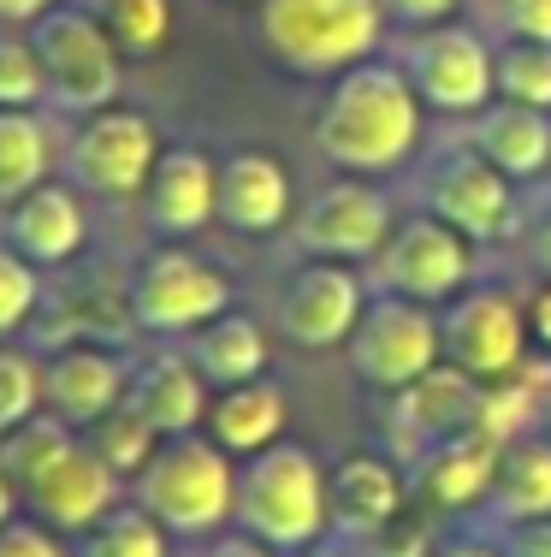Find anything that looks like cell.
<instances>
[{
    "instance_id": "obj_1",
    "label": "cell",
    "mask_w": 551,
    "mask_h": 557,
    "mask_svg": "<svg viewBox=\"0 0 551 557\" xmlns=\"http://www.w3.org/2000/svg\"><path fill=\"white\" fill-rule=\"evenodd\" d=\"M422 108L427 101L415 96L403 65L362 60L338 72V84L326 89L321 113H314V149L356 178L398 172L422 143Z\"/></svg>"
},
{
    "instance_id": "obj_2",
    "label": "cell",
    "mask_w": 551,
    "mask_h": 557,
    "mask_svg": "<svg viewBox=\"0 0 551 557\" xmlns=\"http://www.w3.org/2000/svg\"><path fill=\"white\" fill-rule=\"evenodd\" d=\"M130 504H142L173 540H214L238 516V457L208 433L161 440L149 469L130 481Z\"/></svg>"
},
{
    "instance_id": "obj_3",
    "label": "cell",
    "mask_w": 551,
    "mask_h": 557,
    "mask_svg": "<svg viewBox=\"0 0 551 557\" xmlns=\"http://www.w3.org/2000/svg\"><path fill=\"white\" fill-rule=\"evenodd\" d=\"M231 528L255 534L273 552H309L333 534V504H326V469L309 445L279 440L261 457L238 462V516Z\"/></svg>"
},
{
    "instance_id": "obj_4",
    "label": "cell",
    "mask_w": 551,
    "mask_h": 557,
    "mask_svg": "<svg viewBox=\"0 0 551 557\" xmlns=\"http://www.w3.org/2000/svg\"><path fill=\"white\" fill-rule=\"evenodd\" d=\"M386 0H255V30L267 54L291 72H350L374 60Z\"/></svg>"
},
{
    "instance_id": "obj_5",
    "label": "cell",
    "mask_w": 551,
    "mask_h": 557,
    "mask_svg": "<svg viewBox=\"0 0 551 557\" xmlns=\"http://www.w3.org/2000/svg\"><path fill=\"white\" fill-rule=\"evenodd\" d=\"M30 48L48 72V101L65 113H101L120 101V84H125V54L120 42L108 36L101 12L77 7V0H60L54 12L30 24Z\"/></svg>"
},
{
    "instance_id": "obj_6",
    "label": "cell",
    "mask_w": 551,
    "mask_h": 557,
    "mask_svg": "<svg viewBox=\"0 0 551 557\" xmlns=\"http://www.w3.org/2000/svg\"><path fill=\"white\" fill-rule=\"evenodd\" d=\"M125 314H130V326H142V333H154V338H190V333H202L208 321L231 314V278L220 273L214 261H202L196 249L161 244L154 256L137 261V273H130Z\"/></svg>"
},
{
    "instance_id": "obj_7",
    "label": "cell",
    "mask_w": 551,
    "mask_h": 557,
    "mask_svg": "<svg viewBox=\"0 0 551 557\" xmlns=\"http://www.w3.org/2000/svg\"><path fill=\"white\" fill-rule=\"evenodd\" d=\"M161 131H154L149 113L137 108H101L84 113L65 143V178L77 184L84 196H101V202H137L154 178V161H161Z\"/></svg>"
},
{
    "instance_id": "obj_8",
    "label": "cell",
    "mask_w": 551,
    "mask_h": 557,
    "mask_svg": "<svg viewBox=\"0 0 551 557\" xmlns=\"http://www.w3.org/2000/svg\"><path fill=\"white\" fill-rule=\"evenodd\" d=\"M345 350H350V368H356L362 386L398 397L444 362V326L427 302L379 290V297H367V314H362L356 333H350Z\"/></svg>"
},
{
    "instance_id": "obj_9",
    "label": "cell",
    "mask_w": 551,
    "mask_h": 557,
    "mask_svg": "<svg viewBox=\"0 0 551 557\" xmlns=\"http://www.w3.org/2000/svg\"><path fill=\"white\" fill-rule=\"evenodd\" d=\"M475 278V244L439 214H415L391 232V244L379 249V290L410 302H456Z\"/></svg>"
},
{
    "instance_id": "obj_10",
    "label": "cell",
    "mask_w": 551,
    "mask_h": 557,
    "mask_svg": "<svg viewBox=\"0 0 551 557\" xmlns=\"http://www.w3.org/2000/svg\"><path fill=\"white\" fill-rule=\"evenodd\" d=\"M410 72L415 96L433 113H487L498 101V54L463 24H433L410 42Z\"/></svg>"
},
{
    "instance_id": "obj_11",
    "label": "cell",
    "mask_w": 551,
    "mask_h": 557,
    "mask_svg": "<svg viewBox=\"0 0 551 557\" xmlns=\"http://www.w3.org/2000/svg\"><path fill=\"white\" fill-rule=\"evenodd\" d=\"M427 214L456 225L468 244H504V237H516V220H522L516 178H504L475 143L451 149L427 172Z\"/></svg>"
},
{
    "instance_id": "obj_12",
    "label": "cell",
    "mask_w": 551,
    "mask_h": 557,
    "mask_svg": "<svg viewBox=\"0 0 551 557\" xmlns=\"http://www.w3.org/2000/svg\"><path fill=\"white\" fill-rule=\"evenodd\" d=\"M439 326H444V362H456L475 380H504L528 356V314L498 285H468L439 314Z\"/></svg>"
},
{
    "instance_id": "obj_13",
    "label": "cell",
    "mask_w": 551,
    "mask_h": 557,
    "mask_svg": "<svg viewBox=\"0 0 551 557\" xmlns=\"http://www.w3.org/2000/svg\"><path fill=\"white\" fill-rule=\"evenodd\" d=\"M398 220H391V196L374 184H326L321 196L297 214V249L309 261H379V249L391 244Z\"/></svg>"
},
{
    "instance_id": "obj_14",
    "label": "cell",
    "mask_w": 551,
    "mask_h": 557,
    "mask_svg": "<svg viewBox=\"0 0 551 557\" xmlns=\"http://www.w3.org/2000/svg\"><path fill=\"white\" fill-rule=\"evenodd\" d=\"M362 314L367 290L350 261H303L279 297V333L297 350H333V344H350Z\"/></svg>"
},
{
    "instance_id": "obj_15",
    "label": "cell",
    "mask_w": 551,
    "mask_h": 557,
    "mask_svg": "<svg viewBox=\"0 0 551 557\" xmlns=\"http://www.w3.org/2000/svg\"><path fill=\"white\" fill-rule=\"evenodd\" d=\"M18 498H24V510H30L42 528H54L60 540H84L101 516H113L125 504V481L89 450L84 433H77V445L65 450L54 469L36 474Z\"/></svg>"
},
{
    "instance_id": "obj_16",
    "label": "cell",
    "mask_w": 551,
    "mask_h": 557,
    "mask_svg": "<svg viewBox=\"0 0 551 557\" xmlns=\"http://www.w3.org/2000/svg\"><path fill=\"white\" fill-rule=\"evenodd\" d=\"M125 397H130V362L113 344L77 338L42 362V409L77 433H89L101 416H113Z\"/></svg>"
},
{
    "instance_id": "obj_17",
    "label": "cell",
    "mask_w": 551,
    "mask_h": 557,
    "mask_svg": "<svg viewBox=\"0 0 551 557\" xmlns=\"http://www.w3.org/2000/svg\"><path fill=\"white\" fill-rule=\"evenodd\" d=\"M142 214H149V225L166 244L196 237L202 225H214L220 220V161L208 149H190V143L161 149L154 178H149V190H142Z\"/></svg>"
},
{
    "instance_id": "obj_18",
    "label": "cell",
    "mask_w": 551,
    "mask_h": 557,
    "mask_svg": "<svg viewBox=\"0 0 551 557\" xmlns=\"http://www.w3.org/2000/svg\"><path fill=\"white\" fill-rule=\"evenodd\" d=\"M326 504H333V534L338 540H374L379 528L391 522V516L410 510V486H403V474L391 469L386 457H345L338 469H326Z\"/></svg>"
},
{
    "instance_id": "obj_19",
    "label": "cell",
    "mask_w": 551,
    "mask_h": 557,
    "mask_svg": "<svg viewBox=\"0 0 551 557\" xmlns=\"http://www.w3.org/2000/svg\"><path fill=\"white\" fill-rule=\"evenodd\" d=\"M0 237L24 261H36V268H65L89 244V214H84L72 184H36L30 196H18L7 208V232Z\"/></svg>"
},
{
    "instance_id": "obj_20",
    "label": "cell",
    "mask_w": 551,
    "mask_h": 557,
    "mask_svg": "<svg viewBox=\"0 0 551 557\" xmlns=\"http://www.w3.org/2000/svg\"><path fill=\"white\" fill-rule=\"evenodd\" d=\"M291 220V172L267 149H238L220 161V225L238 237H273Z\"/></svg>"
},
{
    "instance_id": "obj_21",
    "label": "cell",
    "mask_w": 551,
    "mask_h": 557,
    "mask_svg": "<svg viewBox=\"0 0 551 557\" xmlns=\"http://www.w3.org/2000/svg\"><path fill=\"white\" fill-rule=\"evenodd\" d=\"M125 404L137 409L161 440H178V433H202L214 397H208V380L196 374L190 356L161 350V356H149L142 368H130V397Z\"/></svg>"
},
{
    "instance_id": "obj_22",
    "label": "cell",
    "mask_w": 551,
    "mask_h": 557,
    "mask_svg": "<svg viewBox=\"0 0 551 557\" xmlns=\"http://www.w3.org/2000/svg\"><path fill=\"white\" fill-rule=\"evenodd\" d=\"M498 462H504V445H492L487 433H451V440L422 450V474H415V493H422L433 510H475V504L492 498Z\"/></svg>"
},
{
    "instance_id": "obj_23",
    "label": "cell",
    "mask_w": 551,
    "mask_h": 557,
    "mask_svg": "<svg viewBox=\"0 0 551 557\" xmlns=\"http://www.w3.org/2000/svg\"><path fill=\"white\" fill-rule=\"evenodd\" d=\"M285 421H291V404H285V386L279 380H249V386H226L214 392V404H208V421L202 433L214 440L220 450H231V457H261L267 445L285 440Z\"/></svg>"
},
{
    "instance_id": "obj_24",
    "label": "cell",
    "mask_w": 551,
    "mask_h": 557,
    "mask_svg": "<svg viewBox=\"0 0 551 557\" xmlns=\"http://www.w3.org/2000/svg\"><path fill=\"white\" fill-rule=\"evenodd\" d=\"M475 416H480V380L463 374L456 362H439L410 392H398V428L415 433L422 450L451 440V433H475Z\"/></svg>"
},
{
    "instance_id": "obj_25",
    "label": "cell",
    "mask_w": 551,
    "mask_h": 557,
    "mask_svg": "<svg viewBox=\"0 0 551 557\" xmlns=\"http://www.w3.org/2000/svg\"><path fill=\"white\" fill-rule=\"evenodd\" d=\"M184 356L196 362V374H202L208 386L226 392V386H249V380L267 374L273 344H267V326H261L255 314L231 309V314H220V321H208L202 333H190V350Z\"/></svg>"
},
{
    "instance_id": "obj_26",
    "label": "cell",
    "mask_w": 551,
    "mask_h": 557,
    "mask_svg": "<svg viewBox=\"0 0 551 557\" xmlns=\"http://www.w3.org/2000/svg\"><path fill=\"white\" fill-rule=\"evenodd\" d=\"M475 149L516 184L540 178L551 166V113L516 108V101H492L475 125Z\"/></svg>"
},
{
    "instance_id": "obj_27",
    "label": "cell",
    "mask_w": 551,
    "mask_h": 557,
    "mask_svg": "<svg viewBox=\"0 0 551 557\" xmlns=\"http://www.w3.org/2000/svg\"><path fill=\"white\" fill-rule=\"evenodd\" d=\"M551 516V440L528 433V440L504 445L498 481L487 498V522L492 528H516V522H540Z\"/></svg>"
},
{
    "instance_id": "obj_28",
    "label": "cell",
    "mask_w": 551,
    "mask_h": 557,
    "mask_svg": "<svg viewBox=\"0 0 551 557\" xmlns=\"http://www.w3.org/2000/svg\"><path fill=\"white\" fill-rule=\"evenodd\" d=\"M54 172V131L36 108H0V208L30 196Z\"/></svg>"
},
{
    "instance_id": "obj_29",
    "label": "cell",
    "mask_w": 551,
    "mask_h": 557,
    "mask_svg": "<svg viewBox=\"0 0 551 557\" xmlns=\"http://www.w3.org/2000/svg\"><path fill=\"white\" fill-rule=\"evenodd\" d=\"M72 557H173V534H166L142 504H120V510L101 516V522L77 540Z\"/></svg>"
},
{
    "instance_id": "obj_30",
    "label": "cell",
    "mask_w": 551,
    "mask_h": 557,
    "mask_svg": "<svg viewBox=\"0 0 551 557\" xmlns=\"http://www.w3.org/2000/svg\"><path fill=\"white\" fill-rule=\"evenodd\" d=\"M101 24H108V36L120 42L125 60H154L166 54V42H173V0H101Z\"/></svg>"
},
{
    "instance_id": "obj_31",
    "label": "cell",
    "mask_w": 551,
    "mask_h": 557,
    "mask_svg": "<svg viewBox=\"0 0 551 557\" xmlns=\"http://www.w3.org/2000/svg\"><path fill=\"white\" fill-rule=\"evenodd\" d=\"M84 440H89V450H96V457L108 462L113 474H120V481H137V474L149 469V457L161 450V433H154L130 404H120L113 416H101L96 428L84 433Z\"/></svg>"
},
{
    "instance_id": "obj_32",
    "label": "cell",
    "mask_w": 551,
    "mask_h": 557,
    "mask_svg": "<svg viewBox=\"0 0 551 557\" xmlns=\"http://www.w3.org/2000/svg\"><path fill=\"white\" fill-rule=\"evenodd\" d=\"M498 101L551 113V48L546 42H516L498 48Z\"/></svg>"
},
{
    "instance_id": "obj_33",
    "label": "cell",
    "mask_w": 551,
    "mask_h": 557,
    "mask_svg": "<svg viewBox=\"0 0 551 557\" xmlns=\"http://www.w3.org/2000/svg\"><path fill=\"white\" fill-rule=\"evenodd\" d=\"M30 416H42V362L30 350L0 344V440L18 433Z\"/></svg>"
},
{
    "instance_id": "obj_34",
    "label": "cell",
    "mask_w": 551,
    "mask_h": 557,
    "mask_svg": "<svg viewBox=\"0 0 551 557\" xmlns=\"http://www.w3.org/2000/svg\"><path fill=\"white\" fill-rule=\"evenodd\" d=\"M48 101V72L36 60L30 36L0 30V108H42Z\"/></svg>"
},
{
    "instance_id": "obj_35",
    "label": "cell",
    "mask_w": 551,
    "mask_h": 557,
    "mask_svg": "<svg viewBox=\"0 0 551 557\" xmlns=\"http://www.w3.org/2000/svg\"><path fill=\"white\" fill-rule=\"evenodd\" d=\"M36 302H42V268L24 261L18 249L0 237V338L24 333V321L36 314Z\"/></svg>"
},
{
    "instance_id": "obj_36",
    "label": "cell",
    "mask_w": 551,
    "mask_h": 557,
    "mask_svg": "<svg viewBox=\"0 0 551 557\" xmlns=\"http://www.w3.org/2000/svg\"><path fill=\"white\" fill-rule=\"evenodd\" d=\"M433 546H439V540H433V522H427V516H415V510L391 516L374 540H362L367 557H433Z\"/></svg>"
},
{
    "instance_id": "obj_37",
    "label": "cell",
    "mask_w": 551,
    "mask_h": 557,
    "mask_svg": "<svg viewBox=\"0 0 551 557\" xmlns=\"http://www.w3.org/2000/svg\"><path fill=\"white\" fill-rule=\"evenodd\" d=\"M0 557H72V552L54 528H42L36 516H18V522L0 528Z\"/></svg>"
},
{
    "instance_id": "obj_38",
    "label": "cell",
    "mask_w": 551,
    "mask_h": 557,
    "mask_svg": "<svg viewBox=\"0 0 551 557\" xmlns=\"http://www.w3.org/2000/svg\"><path fill=\"white\" fill-rule=\"evenodd\" d=\"M504 30L516 42H546L551 48V0H504Z\"/></svg>"
},
{
    "instance_id": "obj_39",
    "label": "cell",
    "mask_w": 551,
    "mask_h": 557,
    "mask_svg": "<svg viewBox=\"0 0 551 557\" xmlns=\"http://www.w3.org/2000/svg\"><path fill=\"white\" fill-rule=\"evenodd\" d=\"M498 552H504V557H551V516L498 528Z\"/></svg>"
},
{
    "instance_id": "obj_40",
    "label": "cell",
    "mask_w": 551,
    "mask_h": 557,
    "mask_svg": "<svg viewBox=\"0 0 551 557\" xmlns=\"http://www.w3.org/2000/svg\"><path fill=\"white\" fill-rule=\"evenodd\" d=\"M456 7H463V0H386V18L415 24V30H433V24H444Z\"/></svg>"
},
{
    "instance_id": "obj_41",
    "label": "cell",
    "mask_w": 551,
    "mask_h": 557,
    "mask_svg": "<svg viewBox=\"0 0 551 557\" xmlns=\"http://www.w3.org/2000/svg\"><path fill=\"white\" fill-rule=\"evenodd\" d=\"M196 557H279V552L261 546L255 534H243V528H226V534L202 540V552H196Z\"/></svg>"
},
{
    "instance_id": "obj_42",
    "label": "cell",
    "mask_w": 551,
    "mask_h": 557,
    "mask_svg": "<svg viewBox=\"0 0 551 557\" xmlns=\"http://www.w3.org/2000/svg\"><path fill=\"white\" fill-rule=\"evenodd\" d=\"M522 314H528V338L540 344V350H551V278L528 297V309H522Z\"/></svg>"
},
{
    "instance_id": "obj_43",
    "label": "cell",
    "mask_w": 551,
    "mask_h": 557,
    "mask_svg": "<svg viewBox=\"0 0 551 557\" xmlns=\"http://www.w3.org/2000/svg\"><path fill=\"white\" fill-rule=\"evenodd\" d=\"M433 557H504L498 552V540H480V534H451L433 546Z\"/></svg>"
},
{
    "instance_id": "obj_44",
    "label": "cell",
    "mask_w": 551,
    "mask_h": 557,
    "mask_svg": "<svg viewBox=\"0 0 551 557\" xmlns=\"http://www.w3.org/2000/svg\"><path fill=\"white\" fill-rule=\"evenodd\" d=\"M60 0H0V24H36L42 12H54Z\"/></svg>"
},
{
    "instance_id": "obj_45",
    "label": "cell",
    "mask_w": 551,
    "mask_h": 557,
    "mask_svg": "<svg viewBox=\"0 0 551 557\" xmlns=\"http://www.w3.org/2000/svg\"><path fill=\"white\" fill-rule=\"evenodd\" d=\"M297 557H367L356 540H338V534H326L321 546H309V552H297Z\"/></svg>"
},
{
    "instance_id": "obj_46",
    "label": "cell",
    "mask_w": 551,
    "mask_h": 557,
    "mask_svg": "<svg viewBox=\"0 0 551 557\" xmlns=\"http://www.w3.org/2000/svg\"><path fill=\"white\" fill-rule=\"evenodd\" d=\"M18 510H24V498H18V486L7 481V469H0V528L18 522Z\"/></svg>"
},
{
    "instance_id": "obj_47",
    "label": "cell",
    "mask_w": 551,
    "mask_h": 557,
    "mask_svg": "<svg viewBox=\"0 0 551 557\" xmlns=\"http://www.w3.org/2000/svg\"><path fill=\"white\" fill-rule=\"evenodd\" d=\"M534 261H540V273L551 278V214L540 220V232H534Z\"/></svg>"
},
{
    "instance_id": "obj_48",
    "label": "cell",
    "mask_w": 551,
    "mask_h": 557,
    "mask_svg": "<svg viewBox=\"0 0 551 557\" xmlns=\"http://www.w3.org/2000/svg\"><path fill=\"white\" fill-rule=\"evenodd\" d=\"M540 428H546V440H551V386H546V416H540Z\"/></svg>"
}]
</instances>
